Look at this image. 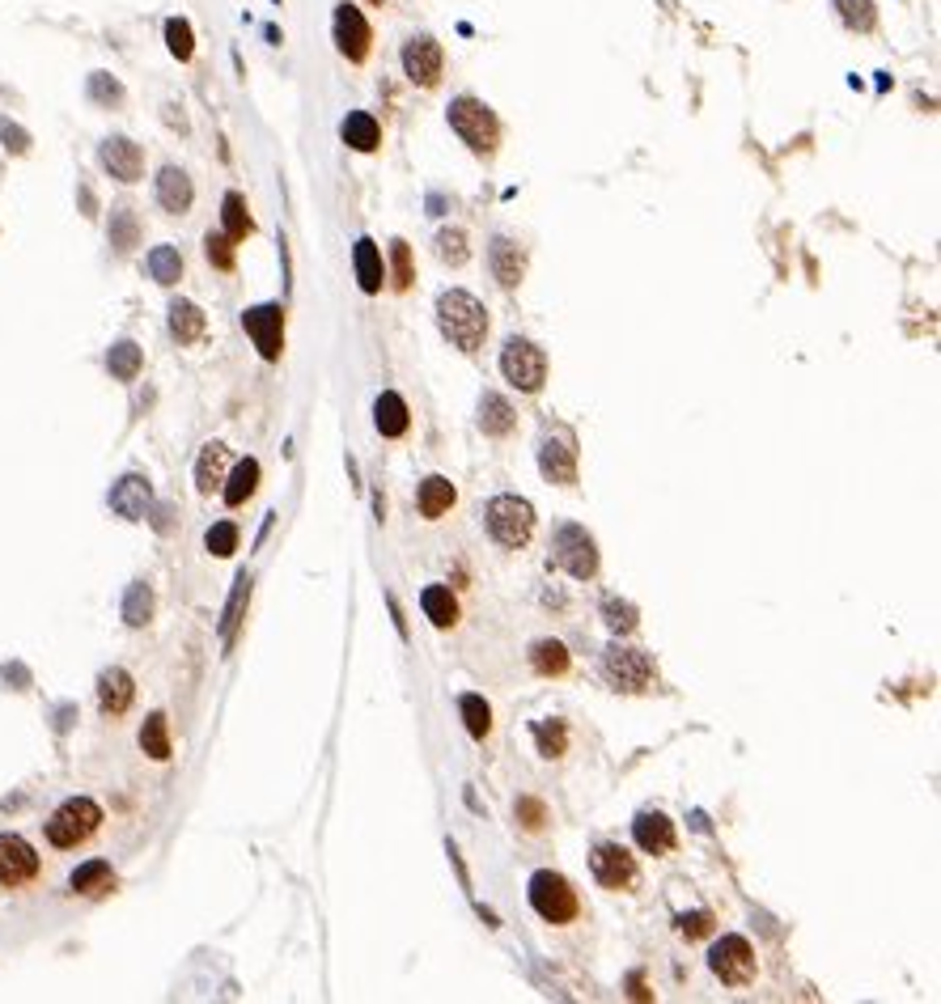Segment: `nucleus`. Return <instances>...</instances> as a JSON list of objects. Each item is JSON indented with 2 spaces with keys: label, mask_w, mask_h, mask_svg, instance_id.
Returning <instances> with one entry per match:
<instances>
[{
  "label": "nucleus",
  "mask_w": 941,
  "mask_h": 1004,
  "mask_svg": "<svg viewBox=\"0 0 941 1004\" xmlns=\"http://www.w3.org/2000/svg\"><path fill=\"white\" fill-rule=\"evenodd\" d=\"M437 322H441V335L463 352H475L488 335V310L463 289H450L437 297Z\"/></svg>",
  "instance_id": "obj_1"
},
{
  "label": "nucleus",
  "mask_w": 941,
  "mask_h": 1004,
  "mask_svg": "<svg viewBox=\"0 0 941 1004\" xmlns=\"http://www.w3.org/2000/svg\"><path fill=\"white\" fill-rule=\"evenodd\" d=\"M450 128H454L458 140H463V145H467L471 153H479V157H492L496 145H501V123H496L492 106L479 102V98H471V94H463V98L450 102Z\"/></svg>",
  "instance_id": "obj_2"
},
{
  "label": "nucleus",
  "mask_w": 941,
  "mask_h": 1004,
  "mask_svg": "<svg viewBox=\"0 0 941 1004\" xmlns=\"http://www.w3.org/2000/svg\"><path fill=\"white\" fill-rule=\"evenodd\" d=\"M102 827V805L90 797H68L56 814L47 818V844L51 848H81L85 839Z\"/></svg>",
  "instance_id": "obj_3"
},
{
  "label": "nucleus",
  "mask_w": 941,
  "mask_h": 1004,
  "mask_svg": "<svg viewBox=\"0 0 941 1004\" xmlns=\"http://www.w3.org/2000/svg\"><path fill=\"white\" fill-rule=\"evenodd\" d=\"M484 522H488V534L496 543L518 551L530 543V534H535V509H530V500H522V496H492L484 509Z\"/></svg>",
  "instance_id": "obj_4"
},
{
  "label": "nucleus",
  "mask_w": 941,
  "mask_h": 1004,
  "mask_svg": "<svg viewBox=\"0 0 941 1004\" xmlns=\"http://www.w3.org/2000/svg\"><path fill=\"white\" fill-rule=\"evenodd\" d=\"M530 907H535L547 924H568V920H577L581 899H577V890H573L568 877L543 869V873L530 877Z\"/></svg>",
  "instance_id": "obj_5"
},
{
  "label": "nucleus",
  "mask_w": 941,
  "mask_h": 1004,
  "mask_svg": "<svg viewBox=\"0 0 941 1004\" xmlns=\"http://www.w3.org/2000/svg\"><path fill=\"white\" fill-rule=\"evenodd\" d=\"M602 674H607V683L615 691H649V683L658 678L649 653L628 649V644H611L607 657H602Z\"/></svg>",
  "instance_id": "obj_6"
},
{
  "label": "nucleus",
  "mask_w": 941,
  "mask_h": 1004,
  "mask_svg": "<svg viewBox=\"0 0 941 1004\" xmlns=\"http://www.w3.org/2000/svg\"><path fill=\"white\" fill-rule=\"evenodd\" d=\"M501 373H505V378L518 386V390L535 394V390H543V382H547V356H543V348L530 344V339H518V335H513L509 344H505V352H501Z\"/></svg>",
  "instance_id": "obj_7"
},
{
  "label": "nucleus",
  "mask_w": 941,
  "mask_h": 1004,
  "mask_svg": "<svg viewBox=\"0 0 941 1004\" xmlns=\"http://www.w3.org/2000/svg\"><path fill=\"white\" fill-rule=\"evenodd\" d=\"M552 560L573 581H590L598 572V547H594L590 534H585V526H560L556 543H552Z\"/></svg>",
  "instance_id": "obj_8"
},
{
  "label": "nucleus",
  "mask_w": 941,
  "mask_h": 1004,
  "mask_svg": "<svg viewBox=\"0 0 941 1004\" xmlns=\"http://www.w3.org/2000/svg\"><path fill=\"white\" fill-rule=\"evenodd\" d=\"M708 966H713V975L721 983H730V988H747V983L755 979V949L747 937H721L713 945V954H708Z\"/></svg>",
  "instance_id": "obj_9"
},
{
  "label": "nucleus",
  "mask_w": 941,
  "mask_h": 1004,
  "mask_svg": "<svg viewBox=\"0 0 941 1004\" xmlns=\"http://www.w3.org/2000/svg\"><path fill=\"white\" fill-rule=\"evenodd\" d=\"M441 64H446V51H441L433 34H416V39L403 43V73L412 85L433 89L441 81Z\"/></svg>",
  "instance_id": "obj_10"
},
{
  "label": "nucleus",
  "mask_w": 941,
  "mask_h": 1004,
  "mask_svg": "<svg viewBox=\"0 0 941 1004\" xmlns=\"http://www.w3.org/2000/svg\"><path fill=\"white\" fill-rule=\"evenodd\" d=\"M369 43H374V30H369L365 13L357 5H335V47H340V56L361 64L369 56Z\"/></svg>",
  "instance_id": "obj_11"
},
{
  "label": "nucleus",
  "mask_w": 941,
  "mask_h": 1004,
  "mask_svg": "<svg viewBox=\"0 0 941 1004\" xmlns=\"http://www.w3.org/2000/svg\"><path fill=\"white\" fill-rule=\"evenodd\" d=\"M242 327L246 335L255 339V348L263 361H280L284 352V310L280 306H255L242 314Z\"/></svg>",
  "instance_id": "obj_12"
},
{
  "label": "nucleus",
  "mask_w": 941,
  "mask_h": 1004,
  "mask_svg": "<svg viewBox=\"0 0 941 1004\" xmlns=\"http://www.w3.org/2000/svg\"><path fill=\"white\" fill-rule=\"evenodd\" d=\"M39 877V852L22 835H0V886H26Z\"/></svg>",
  "instance_id": "obj_13"
},
{
  "label": "nucleus",
  "mask_w": 941,
  "mask_h": 1004,
  "mask_svg": "<svg viewBox=\"0 0 941 1004\" xmlns=\"http://www.w3.org/2000/svg\"><path fill=\"white\" fill-rule=\"evenodd\" d=\"M98 157H102L106 174L119 178V183H140V174H145V153H140V145L128 136H106Z\"/></svg>",
  "instance_id": "obj_14"
},
{
  "label": "nucleus",
  "mask_w": 941,
  "mask_h": 1004,
  "mask_svg": "<svg viewBox=\"0 0 941 1004\" xmlns=\"http://www.w3.org/2000/svg\"><path fill=\"white\" fill-rule=\"evenodd\" d=\"M590 869L607 890H628L636 882V860H632L628 848H619V844H598L594 856H590Z\"/></svg>",
  "instance_id": "obj_15"
},
{
  "label": "nucleus",
  "mask_w": 941,
  "mask_h": 1004,
  "mask_svg": "<svg viewBox=\"0 0 941 1004\" xmlns=\"http://www.w3.org/2000/svg\"><path fill=\"white\" fill-rule=\"evenodd\" d=\"M539 471L543 479L560 483V488H573L577 483V450H573V437H543L539 441Z\"/></svg>",
  "instance_id": "obj_16"
},
{
  "label": "nucleus",
  "mask_w": 941,
  "mask_h": 1004,
  "mask_svg": "<svg viewBox=\"0 0 941 1004\" xmlns=\"http://www.w3.org/2000/svg\"><path fill=\"white\" fill-rule=\"evenodd\" d=\"M488 267H492V276H496L501 289H518L522 276H526V250L501 233V238H492V246H488Z\"/></svg>",
  "instance_id": "obj_17"
},
{
  "label": "nucleus",
  "mask_w": 941,
  "mask_h": 1004,
  "mask_svg": "<svg viewBox=\"0 0 941 1004\" xmlns=\"http://www.w3.org/2000/svg\"><path fill=\"white\" fill-rule=\"evenodd\" d=\"M149 505H153V488L145 475H123L115 488H111V509L119 517H128V522H140V517H149Z\"/></svg>",
  "instance_id": "obj_18"
},
{
  "label": "nucleus",
  "mask_w": 941,
  "mask_h": 1004,
  "mask_svg": "<svg viewBox=\"0 0 941 1004\" xmlns=\"http://www.w3.org/2000/svg\"><path fill=\"white\" fill-rule=\"evenodd\" d=\"M632 835H636V848L649 852V856H666V852H674V822H670L666 814H658V810L636 814Z\"/></svg>",
  "instance_id": "obj_19"
},
{
  "label": "nucleus",
  "mask_w": 941,
  "mask_h": 1004,
  "mask_svg": "<svg viewBox=\"0 0 941 1004\" xmlns=\"http://www.w3.org/2000/svg\"><path fill=\"white\" fill-rule=\"evenodd\" d=\"M195 200V187L183 166H162V174H157V204H162L170 217H183V212L191 208Z\"/></svg>",
  "instance_id": "obj_20"
},
{
  "label": "nucleus",
  "mask_w": 941,
  "mask_h": 1004,
  "mask_svg": "<svg viewBox=\"0 0 941 1004\" xmlns=\"http://www.w3.org/2000/svg\"><path fill=\"white\" fill-rule=\"evenodd\" d=\"M132 699H136V683L128 670H106L98 678V708L106 716H123L132 708Z\"/></svg>",
  "instance_id": "obj_21"
},
{
  "label": "nucleus",
  "mask_w": 941,
  "mask_h": 1004,
  "mask_svg": "<svg viewBox=\"0 0 941 1004\" xmlns=\"http://www.w3.org/2000/svg\"><path fill=\"white\" fill-rule=\"evenodd\" d=\"M352 263H357V284L361 293H382V280H386V267H382V250L374 238H357V246H352Z\"/></svg>",
  "instance_id": "obj_22"
},
{
  "label": "nucleus",
  "mask_w": 941,
  "mask_h": 1004,
  "mask_svg": "<svg viewBox=\"0 0 941 1004\" xmlns=\"http://www.w3.org/2000/svg\"><path fill=\"white\" fill-rule=\"evenodd\" d=\"M225 471H229V450L221 441H208L200 450V462H195V488H200L204 496H212L225 483Z\"/></svg>",
  "instance_id": "obj_23"
},
{
  "label": "nucleus",
  "mask_w": 941,
  "mask_h": 1004,
  "mask_svg": "<svg viewBox=\"0 0 941 1004\" xmlns=\"http://www.w3.org/2000/svg\"><path fill=\"white\" fill-rule=\"evenodd\" d=\"M340 136H344V145L357 149V153H374L382 145V128H378V119L369 115V111H352L340 123Z\"/></svg>",
  "instance_id": "obj_24"
},
{
  "label": "nucleus",
  "mask_w": 941,
  "mask_h": 1004,
  "mask_svg": "<svg viewBox=\"0 0 941 1004\" xmlns=\"http://www.w3.org/2000/svg\"><path fill=\"white\" fill-rule=\"evenodd\" d=\"M513 424H518V416H513L509 399H501L496 390H484V399H479V428L488 437H509Z\"/></svg>",
  "instance_id": "obj_25"
},
{
  "label": "nucleus",
  "mask_w": 941,
  "mask_h": 1004,
  "mask_svg": "<svg viewBox=\"0 0 941 1004\" xmlns=\"http://www.w3.org/2000/svg\"><path fill=\"white\" fill-rule=\"evenodd\" d=\"M374 424H378V433H382V437H403V433H407V424H412V416H407V403L399 399L395 390L378 394V403H374Z\"/></svg>",
  "instance_id": "obj_26"
},
{
  "label": "nucleus",
  "mask_w": 941,
  "mask_h": 1004,
  "mask_svg": "<svg viewBox=\"0 0 941 1004\" xmlns=\"http://www.w3.org/2000/svg\"><path fill=\"white\" fill-rule=\"evenodd\" d=\"M450 509H454V483L446 475H429L420 483V513L429 517V522H437V517Z\"/></svg>",
  "instance_id": "obj_27"
},
{
  "label": "nucleus",
  "mask_w": 941,
  "mask_h": 1004,
  "mask_svg": "<svg viewBox=\"0 0 941 1004\" xmlns=\"http://www.w3.org/2000/svg\"><path fill=\"white\" fill-rule=\"evenodd\" d=\"M204 310L195 306V301H174L170 306V331L179 344H195V339H204Z\"/></svg>",
  "instance_id": "obj_28"
},
{
  "label": "nucleus",
  "mask_w": 941,
  "mask_h": 1004,
  "mask_svg": "<svg viewBox=\"0 0 941 1004\" xmlns=\"http://www.w3.org/2000/svg\"><path fill=\"white\" fill-rule=\"evenodd\" d=\"M255 488H259V462L255 458H242L234 471H229V479H225V505H246V500L255 496Z\"/></svg>",
  "instance_id": "obj_29"
},
{
  "label": "nucleus",
  "mask_w": 941,
  "mask_h": 1004,
  "mask_svg": "<svg viewBox=\"0 0 941 1004\" xmlns=\"http://www.w3.org/2000/svg\"><path fill=\"white\" fill-rule=\"evenodd\" d=\"M111 886H115V873L106 860H85V865L68 877V890L73 894H106Z\"/></svg>",
  "instance_id": "obj_30"
},
{
  "label": "nucleus",
  "mask_w": 941,
  "mask_h": 1004,
  "mask_svg": "<svg viewBox=\"0 0 941 1004\" xmlns=\"http://www.w3.org/2000/svg\"><path fill=\"white\" fill-rule=\"evenodd\" d=\"M221 221H225V238L229 242H246L255 233V221H251V212H246V200L238 191H229L225 200H221Z\"/></svg>",
  "instance_id": "obj_31"
},
{
  "label": "nucleus",
  "mask_w": 941,
  "mask_h": 1004,
  "mask_svg": "<svg viewBox=\"0 0 941 1004\" xmlns=\"http://www.w3.org/2000/svg\"><path fill=\"white\" fill-rule=\"evenodd\" d=\"M420 606H424V615H429L433 627H454L458 623V602H454V594H450L446 585H429V589H424Z\"/></svg>",
  "instance_id": "obj_32"
},
{
  "label": "nucleus",
  "mask_w": 941,
  "mask_h": 1004,
  "mask_svg": "<svg viewBox=\"0 0 941 1004\" xmlns=\"http://www.w3.org/2000/svg\"><path fill=\"white\" fill-rule=\"evenodd\" d=\"M246 602H251V577H242L234 581V594H229V602H225V619H221V640L225 644H234V636H238V627H242V615H246Z\"/></svg>",
  "instance_id": "obj_33"
},
{
  "label": "nucleus",
  "mask_w": 941,
  "mask_h": 1004,
  "mask_svg": "<svg viewBox=\"0 0 941 1004\" xmlns=\"http://www.w3.org/2000/svg\"><path fill=\"white\" fill-rule=\"evenodd\" d=\"M140 750H145L149 759H157V763L170 759V729H166V716L162 712L145 716V725H140Z\"/></svg>",
  "instance_id": "obj_34"
},
{
  "label": "nucleus",
  "mask_w": 941,
  "mask_h": 1004,
  "mask_svg": "<svg viewBox=\"0 0 941 1004\" xmlns=\"http://www.w3.org/2000/svg\"><path fill=\"white\" fill-rule=\"evenodd\" d=\"M140 365H145V352H140L132 339H119V344L106 352V369H111V378H119V382H132Z\"/></svg>",
  "instance_id": "obj_35"
},
{
  "label": "nucleus",
  "mask_w": 941,
  "mask_h": 1004,
  "mask_svg": "<svg viewBox=\"0 0 941 1004\" xmlns=\"http://www.w3.org/2000/svg\"><path fill=\"white\" fill-rule=\"evenodd\" d=\"M149 619H153V585L136 581V585H128V594H123V623L145 627Z\"/></svg>",
  "instance_id": "obj_36"
},
{
  "label": "nucleus",
  "mask_w": 941,
  "mask_h": 1004,
  "mask_svg": "<svg viewBox=\"0 0 941 1004\" xmlns=\"http://www.w3.org/2000/svg\"><path fill=\"white\" fill-rule=\"evenodd\" d=\"M530 666H535V674H543V678H560L568 670V649L560 640H539L535 649H530Z\"/></svg>",
  "instance_id": "obj_37"
},
{
  "label": "nucleus",
  "mask_w": 941,
  "mask_h": 1004,
  "mask_svg": "<svg viewBox=\"0 0 941 1004\" xmlns=\"http://www.w3.org/2000/svg\"><path fill=\"white\" fill-rule=\"evenodd\" d=\"M149 276L157 280V284H179L183 280V255L174 246H153L149 250Z\"/></svg>",
  "instance_id": "obj_38"
},
{
  "label": "nucleus",
  "mask_w": 941,
  "mask_h": 1004,
  "mask_svg": "<svg viewBox=\"0 0 941 1004\" xmlns=\"http://www.w3.org/2000/svg\"><path fill=\"white\" fill-rule=\"evenodd\" d=\"M602 619H607L611 632H619V636H632L636 627H641V615H636V606L624 602V598H602Z\"/></svg>",
  "instance_id": "obj_39"
},
{
  "label": "nucleus",
  "mask_w": 941,
  "mask_h": 1004,
  "mask_svg": "<svg viewBox=\"0 0 941 1004\" xmlns=\"http://www.w3.org/2000/svg\"><path fill=\"white\" fill-rule=\"evenodd\" d=\"M840 5V17H844V26L848 30H857V34H869L878 26V9H874V0H836Z\"/></svg>",
  "instance_id": "obj_40"
},
{
  "label": "nucleus",
  "mask_w": 941,
  "mask_h": 1004,
  "mask_svg": "<svg viewBox=\"0 0 941 1004\" xmlns=\"http://www.w3.org/2000/svg\"><path fill=\"white\" fill-rule=\"evenodd\" d=\"M140 242V221H136V212L132 208H115L111 212V246L115 250H132Z\"/></svg>",
  "instance_id": "obj_41"
},
{
  "label": "nucleus",
  "mask_w": 941,
  "mask_h": 1004,
  "mask_svg": "<svg viewBox=\"0 0 941 1004\" xmlns=\"http://www.w3.org/2000/svg\"><path fill=\"white\" fill-rule=\"evenodd\" d=\"M458 708H463V721H467V733H471V738H488V729H492V708L484 704V695H463V699H458Z\"/></svg>",
  "instance_id": "obj_42"
},
{
  "label": "nucleus",
  "mask_w": 941,
  "mask_h": 1004,
  "mask_svg": "<svg viewBox=\"0 0 941 1004\" xmlns=\"http://www.w3.org/2000/svg\"><path fill=\"white\" fill-rule=\"evenodd\" d=\"M437 255H441V263H450V267H463V263L471 259L467 233H463V229H441V233H437Z\"/></svg>",
  "instance_id": "obj_43"
},
{
  "label": "nucleus",
  "mask_w": 941,
  "mask_h": 1004,
  "mask_svg": "<svg viewBox=\"0 0 941 1004\" xmlns=\"http://www.w3.org/2000/svg\"><path fill=\"white\" fill-rule=\"evenodd\" d=\"M166 47H170L174 60H191L195 56V34H191L187 17H170V22H166Z\"/></svg>",
  "instance_id": "obj_44"
},
{
  "label": "nucleus",
  "mask_w": 941,
  "mask_h": 1004,
  "mask_svg": "<svg viewBox=\"0 0 941 1004\" xmlns=\"http://www.w3.org/2000/svg\"><path fill=\"white\" fill-rule=\"evenodd\" d=\"M390 263H395V289L407 293V289H412V280H416V272H412V246H407L403 238L390 242Z\"/></svg>",
  "instance_id": "obj_45"
},
{
  "label": "nucleus",
  "mask_w": 941,
  "mask_h": 1004,
  "mask_svg": "<svg viewBox=\"0 0 941 1004\" xmlns=\"http://www.w3.org/2000/svg\"><path fill=\"white\" fill-rule=\"evenodd\" d=\"M513 810H518V822H522L530 835L547 831V822H552V818H547V805H543L539 797H518V805H513Z\"/></svg>",
  "instance_id": "obj_46"
},
{
  "label": "nucleus",
  "mask_w": 941,
  "mask_h": 1004,
  "mask_svg": "<svg viewBox=\"0 0 941 1004\" xmlns=\"http://www.w3.org/2000/svg\"><path fill=\"white\" fill-rule=\"evenodd\" d=\"M204 547H208L212 555H221V560H225V555H234V551H238V526H234V522H217V526L204 534Z\"/></svg>",
  "instance_id": "obj_47"
},
{
  "label": "nucleus",
  "mask_w": 941,
  "mask_h": 1004,
  "mask_svg": "<svg viewBox=\"0 0 941 1004\" xmlns=\"http://www.w3.org/2000/svg\"><path fill=\"white\" fill-rule=\"evenodd\" d=\"M204 255H208V263L217 267V272H234V242H229L225 233H208V238H204Z\"/></svg>",
  "instance_id": "obj_48"
},
{
  "label": "nucleus",
  "mask_w": 941,
  "mask_h": 1004,
  "mask_svg": "<svg viewBox=\"0 0 941 1004\" xmlns=\"http://www.w3.org/2000/svg\"><path fill=\"white\" fill-rule=\"evenodd\" d=\"M90 98L98 106H123V85L111 73H94L90 77Z\"/></svg>",
  "instance_id": "obj_49"
},
{
  "label": "nucleus",
  "mask_w": 941,
  "mask_h": 1004,
  "mask_svg": "<svg viewBox=\"0 0 941 1004\" xmlns=\"http://www.w3.org/2000/svg\"><path fill=\"white\" fill-rule=\"evenodd\" d=\"M535 738H539V750H543L547 759L564 755V746H568V733H564V725H560V721H552V725H535Z\"/></svg>",
  "instance_id": "obj_50"
},
{
  "label": "nucleus",
  "mask_w": 941,
  "mask_h": 1004,
  "mask_svg": "<svg viewBox=\"0 0 941 1004\" xmlns=\"http://www.w3.org/2000/svg\"><path fill=\"white\" fill-rule=\"evenodd\" d=\"M713 911H687V916H679V932L687 941H700V937H708L713 932Z\"/></svg>",
  "instance_id": "obj_51"
},
{
  "label": "nucleus",
  "mask_w": 941,
  "mask_h": 1004,
  "mask_svg": "<svg viewBox=\"0 0 941 1004\" xmlns=\"http://www.w3.org/2000/svg\"><path fill=\"white\" fill-rule=\"evenodd\" d=\"M0 136H5V149L9 153H26L30 149V136L17 128V123H9V119H0Z\"/></svg>",
  "instance_id": "obj_52"
},
{
  "label": "nucleus",
  "mask_w": 941,
  "mask_h": 1004,
  "mask_svg": "<svg viewBox=\"0 0 941 1004\" xmlns=\"http://www.w3.org/2000/svg\"><path fill=\"white\" fill-rule=\"evenodd\" d=\"M149 513H153V530L157 534H174V526H179V522H174L179 509H174V505H149Z\"/></svg>",
  "instance_id": "obj_53"
},
{
  "label": "nucleus",
  "mask_w": 941,
  "mask_h": 1004,
  "mask_svg": "<svg viewBox=\"0 0 941 1004\" xmlns=\"http://www.w3.org/2000/svg\"><path fill=\"white\" fill-rule=\"evenodd\" d=\"M632 996H636V1000H649V992H645V983H641V975H632Z\"/></svg>",
  "instance_id": "obj_54"
},
{
  "label": "nucleus",
  "mask_w": 941,
  "mask_h": 1004,
  "mask_svg": "<svg viewBox=\"0 0 941 1004\" xmlns=\"http://www.w3.org/2000/svg\"><path fill=\"white\" fill-rule=\"evenodd\" d=\"M369 5H382V0H369Z\"/></svg>",
  "instance_id": "obj_55"
}]
</instances>
